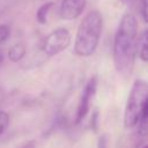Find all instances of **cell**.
Here are the masks:
<instances>
[{"label": "cell", "mask_w": 148, "mask_h": 148, "mask_svg": "<svg viewBox=\"0 0 148 148\" xmlns=\"http://www.w3.org/2000/svg\"><path fill=\"white\" fill-rule=\"evenodd\" d=\"M138 34V22L134 15L125 14L119 23L113 43V61L120 74H128L132 69Z\"/></svg>", "instance_id": "6da1fadb"}, {"label": "cell", "mask_w": 148, "mask_h": 148, "mask_svg": "<svg viewBox=\"0 0 148 148\" xmlns=\"http://www.w3.org/2000/svg\"><path fill=\"white\" fill-rule=\"evenodd\" d=\"M103 18L98 10L89 12L81 21L74 43V51L80 57L91 56L99 42Z\"/></svg>", "instance_id": "7a4b0ae2"}, {"label": "cell", "mask_w": 148, "mask_h": 148, "mask_svg": "<svg viewBox=\"0 0 148 148\" xmlns=\"http://www.w3.org/2000/svg\"><path fill=\"white\" fill-rule=\"evenodd\" d=\"M147 82L141 79L135 80L130 90L124 112V126L126 128L135 127L143 109L147 106Z\"/></svg>", "instance_id": "3957f363"}, {"label": "cell", "mask_w": 148, "mask_h": 148, "mask_svg": "<svg viewBox=\"0 0 148 148\" xmlns=\"http://www.w3.org/2000/svg\"><path fill=\"white\" fill-rule=\"evenodd\" d=\"M71 44V34L65 28H59L49 34L43 42V51L52 57L65 51Z\"/></svg>", "instance_id": "277c9868"}, {"label": "cell", "mask_w": 148, "mask_h": 148, "mask_svg": "<svg viewBox=\"0 0 148 148\" xmlns=\"http://www.w3.org/2000/svg\"><path fill=\"white\" fill-rule=\"evenodd\" d=\"M96 89H97V77L92 76L86 83L83 91H82V95H81V98H80V102H79V106L76 110V117H75V121L77 124L81 123L86 118L88 111L90 110L91 101L94 99V96L96 94Z\"/></svg>", "instance_id": "5b68a950"}, {"label": "cell", "mask_w": 148, "mask_h": 148, "mask_svg": "<svg viewBox=\"0 0 148 148\" xmlns=\"http://www.w3.org/2000/svg\"><path fill=\"white\" fill-rule=\"evenodd\" d=\"M87 0H62L60 6V16L62 20L72 21L77 18L84 10Z\"/></svg>", "instance_id": "8992f818"}, {"label": "cell", "mask_w": 148, "mask_h": 148, "mask_svg": "<svg viewBox=\"0 0 148 148\" xmlns=\"http://www.w3.org/2000/svg\"><path fill=\"white\" fill-rule=\"evenodd\" d=\"M147 30H143L139 38H136V44H135V53L139 56V58L143 61L147 62L148 60V43H147Z\"/></svg>", "instance_id": "52a82bcc"}, {"label": "cell", "mask_w": 148, "mask_h": 148, "mask_svg": "<svg viewBox=\"0 0 148 148\" xmlns=\"http://www.w3.org/2000/svg\"><path fill=\"white\" fill-rule=\"evenodd\" d=\"M24 54H25V46L21 43L13 45L8 51V58L13 62H17L18 60H21L24 57Z\"/></svg>", "instance_id": "ba28073f"}, {"label": "cell", "mask_w": 148, "mask_h": 148, "mask_svg": "<svg viewBox=\"0 0 148 148\" xmlns=\"http://www.w3.org/2000/svg\"><path fill=\"white\" fill-rule=\"evenodd\" d=\"M52 6H53V2H46V3L42 5V6L37 9V13H36V20H37V22H39L40 24L46 23V21H47V15H49V13H50Z\"/></svg>", "instance_id": "9c48e42d"}, {"label": "cell", "mask_w": 148, "mask_h": 148, "mask_svg": "<svg viewBox=\"0 0 148 148\" xmlns=\"http://www.w3.org/2000/svg\"><path fill=\"white\" fill-rule=\"evenodd\" d=\"M9 124V116L5 111H0V135L5 133Z\"/></svg>", "instance_id": "30bf717a"}, {"label": "cell", "mask_w": 148, "mask_h": 148, "mask_svg": "<svg viewBox=\"0 0 148 148\" xmlns=\"http://www.w3.org/2000/svg\"><path fill=\"white\" fill-rule=\"evenodd\" d=\"M18 0H0V16L9 10Z\"/></svg>", "instance_id": "8fae6325"}, {"label": "cell", "mask_w": 148, "mask_h": 148, "mask_svg": "<svg viewBox=\"0 0 148 148\" xmlns=\"http://www.w3.org/2000/svg\"><path fill=\"white\" fill-rule=\"evenodd\" d=\"M10 35V29L6 24H0V43H3L7 40V38Z\"/></svg>", "instance_id": "7c38bea8"}, {"label": "cell", "mask_w": 148, "mask_h": 148, "mask_svg": "<svg viewBox=\"0 0 148 148\" xmlns=\"http://www.w3.org/2000/svg\"><path fill=\"white\" fill-rule=\"evenodd\" d=\"M147 0H140V14L143 18L145 22H147V18H148V15H147Z\"/></svg>", "instance_id": "4fadbf2b"}, {"label": "cell", "mask_w": 148, "mask_h": 148, "mask_svg": "<svg viewBox=\"0 0 148 148\" xmlns=\"http://www.w3.org/2000/svg\"><path fill=\"white\" fill-rule=\"evenodd\" d=\"M2 60H3V54H2V52L0 51V65L2 64Z\"/></svg>", "instance_id": "5bb4252c"}, {"label": "cell", "mask_w": 148, "mask_h": 148, "mask_svg": "<svg viewBox=\"0 0 148 148\" xmlns=\"http://www.w3.org/2000/svg\"><path fill=\"white\" fill-rule=\"evenodd\" d=\"M123 2H125V3H131V2H133L134 0H121Z\"/></svg>", "instance_id": "9a60e30c"}]
</instances>
